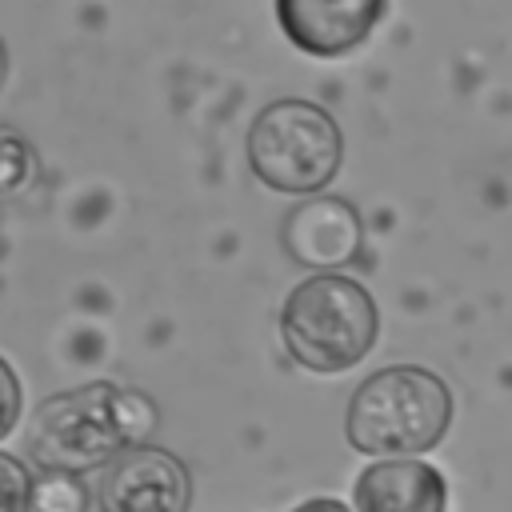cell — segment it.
I'll return each mask as SVG.
<instances>
[{"instance_id": "6", "label": "cell", "mask_w": 512, "mask_h": 512, "mask_svg": "<svg viewBox=\"0 0 512 512\" xmlns=\"http://www.w3.org/2000/svg\"><path fill=\"white\" fill-rule=\"evenodd\" d=\"M284 252L296 264L336 272L364 252V224L360 212L340 196H304L280 228Z\"/></svg>"}, {"instance_id": "2", "label": "cell", "mask_w": 512, "mask_h": 512, "mask_svg": "<svg viewBox=\"0 0 512 512\" xmlns=\"http://www.w3.org/2000/svg\"><path fill=\"white\" fill-rule=\"evenodd\" d=\"M452 420L448 384L416 364L372 372L348 404V444L364 456H408L440 444Z\"/></svg>"}, {"instance_id": "11", "label": "cell", "mask_w": 512, "mask_h": 512, "mask_svg": "<svg viewBox=\"0 0 512 512\" xmlns=\"http://www.w3.org/2000/svg\"><path fill=\"white\" fill-rule=\"evenodd\" d=\"M32 500L40 512H80L84 508V488L72 476H52L40 488H32Z\"/></svg>"}, {"instance_id": "8", "label": "cell", "mask_w": 512, "mask_h": 512, "mask_svg": "<svg viewBox=\"0 0 512 512\" xmlns=\"http://www.w3.org/2000/svg\"><path fill=\"white\" fill-rule=\"evenodd\" d=\"M444 476L424 460H380L356 480V512H444Z\"/></svg>"}, {"instance_id": "10", "label": "cell", "mask_w": 512, "mask_h": 512, "mask_svg": "<svg viewBox=\"0 0 512 512\" xmlns=\"http://www.w3.org/2000/svg\"><path fill=\"white\" fill-rule=\"evenodd\" d=\"M0 512H32V476L8 452H0Z\"/></svg>"}, {"instance_id": "3", "label": "cell", "mask_w": 512, "mask_h": 512, "mask_svg": "<svg viewBox=\"0 0 512 512\" xmlns=\"http://www.w3.org/2000/svg\"><path fill=\"white\" fill-rule=\"evenodd\" d=\"M376 304L368 288L348 276L320 272L292 288L280 312L288 356L308 372H348L376 344Z\"/></svg>"}, {"instance_id": "1", "label": "cell", "mask_w": 512, "mask_h": 512, "mask_svg": "<svg viewBox=\"0 0 512 512\" xmlns=\"http://www.w3.org/2000/svg\"><path fill=\"white\" fill-rule=\"evenodd\" d=\"M156 428V404L112 380H92L48 396L28 428L32 460L56 476L88 472L140 448Z\"/></svg>"}, {"instance_id": "9", "label": "cell", "mask_w": 512, "mask_h": 512, "mask_svg": "<svg viewBox=\"0 0 512 512\" xmlns=\"http://www.w3.org/2000/svg\"><path fill=\"white\" fill-rule=\"evenodd\" d=\"M36 172H40L36 148L16 128L0 124V204H8L20 192H28L32 180H36Z\"/></svg>"}, {"instance_id": "4", "label": "cell", "mask_w": 512, "mask_h": 512, "mask_svg": "<svg viewBox=\"0 0 512 512\" xmlns=\"http://www.w3.org/2000/svg\"><path fill=\"white\" fill-rule=\"evenodd\" d=\"M344 160V136L312 100H272L248 132V164L260 184L292 196L320 192Z\"/></svg>"}, {"instance_id": "12", "label": "cell", "mask_w": 512, "mask_h": 512, "mask_svg": "<svg viewBox=\"0 0 512 512\" xmlns=\"http://www.w3.org/2000/svg\"><path fill=\"white\" fill-rule=\"evenodd\" d=\"M16 416H20V380L12 364L0 356V440L16 428Z\"/></svg>"}, {"instance_id": "5", "label": "cell", "mask_w": 512, "mask_h": 512, "mask_svg": "<svg viewBox=\"0 0 512 512\" xmlns=\"http://www.w3.org/2000/svg\"><path fill=\"white\" fill-rule=\"evenodd\" d=\"M188 468L164 448H128L100 480V512H188Z\"/></svg>"}, {"instance_id": "14", "label": "cell", "mask_w": 512, "mask_h": 512, "mask_svg": "<svg viewBox=\"0 0 512 512\" xmlns=\"http://www.w3.org/2000/svg\"><path fill=\"white\" fill-rule=\"evenodd\" d=\"M4 80H8V48L0 40V88H4Z\"/></svg>"}, {"instance_id": "7", "label": "cell", "mask_w": 512, "mask_h": 512, "mask_svg": "<svg viewBox=\"0 0 512 512\" xmlns=\"http://www.w3.org/2000/svg\"><path fill=\"white\" fill-rule=\"evenodd\" d=\"M384 0H276L280 32L308 56H344L368 40Z\"/></svg>"}, {"instance_id": "13", "label": "cell", "mask_w": 512, "mask_h": 512, "mask_svg": "<svg viewBox=\"0 0 512 512\" xmlns=\"http://www.w3.org/2000/svg\"><path fill=\"white\" fill-rule=\"evenodd\" d=\"M292 512H348L340 500H328V496H316V500H304V504H296Z\"/></svg>"}]
</instances>
